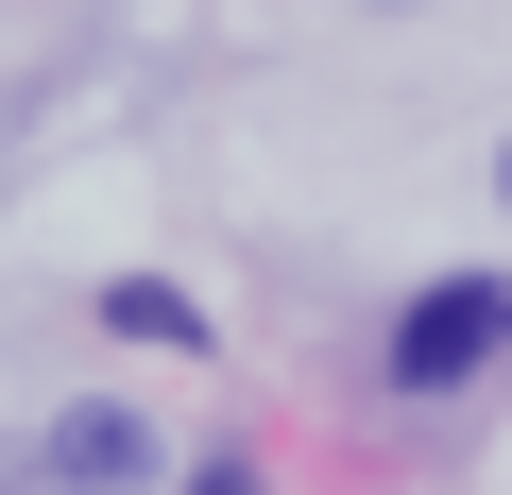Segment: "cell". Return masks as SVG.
<instances>
[{"label": "cell", "mask_w": 512, "mask_h": 495, "mask_svg": "<svg viewBox=\"0 0 512 495\" xmlns=\"http://www.w3.org/2000/svg\"><path fill=\"white\" fill-rule=\"evenodd\" d=\"M495 359H512V274H427V291L393 308V342H376L393 393H461V376H495Z\"/></svg>", "instance_id": "obj_1"}, {"label": "cell", "mask_w": 512, "mask_h": 495, "mask_svg": "<svg viewBox=\"0 0 512 495\" xmlns=\"http://www.w3.org/2000/svg\"><path fill=\"white\" fill-rule=\"evenodd\" d=\"M137 478H154L137 410H52V495H137Z\"/></svg>", "instance_id": "obj_2"}, {"label": "cell", "mask_w": 512, "mask_h": 495, "mask_svg": "<svg viewBox=\"0 0 512 495\" xmlns=\"http://www.w3.org/2000/svg\"><path fill=\"white\" fill-rule=\"evenodd\" d=\"M103 325H120V342H205V308H188L171 274H120V291H103Z\"/></svg>", "instance_id": "obj_3"}, {"label": "cell", "mask_w": 512, "mask_h": 495, "mask_svg": "<svg viewBox=\"0 0 512 495\" xmlns=\"http://www.w3.org/2000/svg\"><path fill=\"white\" fill-rule=\"evenodd\" d=\"M188 495H256V461H205V478H188Z\"/></svg>", "instance_id": "obj_4"}, {"label": "cell", "mask_w": 512, "mask_h": 495, "mask_svg": "<svg viewBox=\"0 0 512 495\" xmlns=\"http://www.w3.org/2000/svg\"><path fill=\"white\" fill-rule=\"evenodd\" d=\"M495 205H512V137H495Z\"/></svg>", "instance_id": "obj_5"}]
</instances>
